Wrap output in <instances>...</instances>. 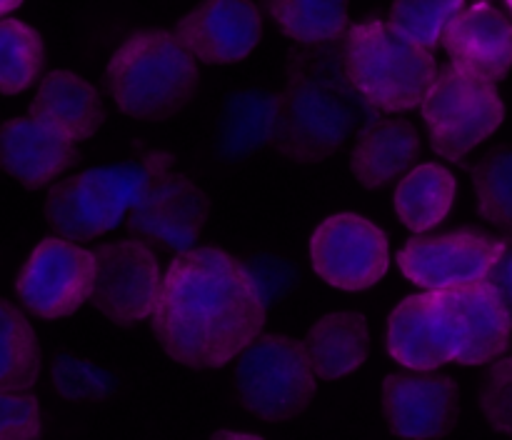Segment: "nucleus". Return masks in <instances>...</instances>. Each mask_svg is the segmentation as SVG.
Listing matches in <instances>:
<instances>
[{
    "label": "nucleus",
    "instance_id": "obj_1",
    "mask_svg": "<svg viewBox=\"0 0 512 440\" xmlns=\"http://www.w3.org/2000/svg\"><path fill=\"white\" fill-rule=\"evenodd\" d=\"M153 335L178 365L213 370L233 363L268 323V295L228 250L195 245L165 268Z\"/></svg>",
    "mask_w": 512,
    "mask_h": 440
},
{
    "label": "nucleus",
    "instance_id": "obj_2",
    "mask_svg": "<svg viewBox=\"0 0 512 440\" xmlns=\"http://www.w3.org/2000/svg\"><path fill=\"white\" fill-rule=\"evenodd\" d=\"M378 118L380 110L348 78L343 38L303 45L290 55L273 148L293 163H323Z\"/></svg>",
    "mask_w": 512,
    "mask_h": 440
},
{
    "label": "nucleus",
    "instance_id": "obj_3",
    "mask_svg": "<svg viewBox=\"0 0 512 440\" xmlns=\"http://www.w3.org/2000/svg\"><path fill=\"white\" fill-rule=\"evenodd\" d=\"M103 83L115 108L145 123H163L193 100L198 60L170 30H140L118 45Z\"/></svg>",
    "mask_w": 512,
    "mask_h": 440
},
{
    "label": "nucleus",
    "instance_id": "obj_4",
    "mask_svg": "<svg viewBox=\"0 0 512 440\" xmlns=\"http://www.w3.org/2000/svg\"><path fill=\"white\" fill-rule=\"evenodd\" d=\"M175 155L153 150L135 160L98 165L55 180L45 198V218L55 235L88 243L118 230L150 185L173 168Z\"/></svg>",
    "mask_w": 512,
    "mask_h": 440
},
{
    "label": "nucleus",
    "instance_id": "obj_5",
    "mask_svg": "<svg viewBox=\"0 0 512 440\" xmlns=\"http://www.w3.org/2000/svg\"><path fill=\"white\" fill-rule=\"evenodd\" d=\"M343 53L348 78L380 113L420 108L438 75L433 50L410 40L388 20L350 25Z\"/></svg>",
    "mask_w": 512,
    "mask_h": 440
},
{
    "label": "nucleus",
    "instance_id": "obj_6",
    "mask_svg": "<svg viewBox=\"0 0 512 440\" xmlns=\"http://www.w3.org/2000/svg\"><path fill=\"white\" fill-rule=\"evenodd\" d=\"M318 375L303 340L285 333H260L235 358V388L248 413L265 423H288L308 410Z\"/></svg>",
    "mask_w": 512,
    "mask_h": 440
},
{
    "label": "nucleus",
    "instance_id": "obj_7",
    "mask_svg": "<svg viewBox=\"0 0 512 440\" xmlns=\"http://www.w3.org/2000/svg\"><path fill=\"white\" fill-rule=\"evenodd\" d=\"M420 115L428 125L435 153L450 163H460L498 133L505 120V103L498 83L450 63L438 68L420 103Z\"/></svg>",
    "mask_w": 512,
    "mask_h": 440
},
{
    "label": "nucleus",
    "instance_id": "obj_8",
    "mask_svg": "<svg viewBox=\"0 0 512 440\" xmlns=\"http://www.w3.org/2000/svg\"><path fill=\"white\" fill-rule=\"evenodd\" d=\"M165 270L150 243L113 240L95 248V285L90 305L120 328L150 320L163 293Z\"/></svg>",
    "mask_w": 512,
    "mask_h": 440
},
{
    "label": "nucleus",
    "instance_id": "obj_9",
    "mask_svg": "<svg viewBox=\"0 0 512 440\" xmlns=\"http://www.w3.org/2000/svg\"><path fill=\"white\" fill-rule=\"evenodd\" d=\"M310 265L330 288L360 293L388 275L390 240L365 215H328L310 235Z\"/></svg>",
    "mask_w": 512,
    "mask_h": 440
},
{
    "label": "nucleus",
    "instance_id": "obj_10",
    "mask_svg": "<svg viewBox=\"0 0 512 440\" xmlns=\"http://www.w3.org/2000/svg\"><path fill=\"white\" fill-rule=\"evenodd\" d=\"M95 285V250L78 240L50 235L28 255L15 280L20 303L43 320H60L90 303Z\"/></svg>",
    "mask_w": 512,
    "mask_h": 440
},
{
    "label": "nucleus",
    "instance_id": "obj_11",
    "mask_svg": "<svg viewBox=\"0 0 512 440\" xmlns=\"http://www.w3.org/2000/svg\"><path fill=\"white\" fill-rule=\"evenodd\" d=\"M500 238L483 230L413 235L398 250V268L420 290H450L488 280L498 258Z\"/></svg>",
    "mask_w": 512,
    "mask_h": 440
},
{
    "label": "nucleus",
    "instance_id": "obj_12",
    "mask_svg": "<svg viewBox=\"0 0 512 440\" xmlns=\"http://www.w3.org/2000/svg\"><path fill=\"white\" fill-rule=\"evenodd\" d=\"M463 345L458 318L438 290L403 298L385 325V348L405 370H440L458 363Z\"/></svg>",
    "mask_w": 512,
    "mask_h": 440
},
{
    "label": "nucleus",
    "instance_id": "obj_13",
    "mask_svg": "<svg viewBox=\"0 0 512 440\" xmlns=\"http://www.w3.org/2000/svg\"><path fill=\"white\" fill-rule=\"evenodd\" d=\"M210 218V198L185 173L160 175L138 205L130 210L128 228L135 238L168 253L195 248Z\"/></svg>",
    "mask_w": 512,
    "mask_h": 440
},
{
    "label": "nucleus",
    "instance_id": "obj_14",
    "mask_svg": "<svg viewBox=\"0 0 512 440\" xmlns=\"http://www.w3.org/2000/svg\"><path fill=\"white\" fill-rule=\"evenodd\" d=\"M383 415L398 438H443L460 420V388L438 370L390 373L383 380Z\"/></svg>",
    "mask_w": 512,
    "mask_h": 440
},
{
    "label": "nucleus",
    "instance_id": "obj_15",
    "mask_svg": "<svg viewBox=\"0 0 512 440\" xmlns=\"http://www.w3.org/2000/svg\"><path fill=\"white\" fill-rule=\"evenodd\" d=\"M198 63L233 65L263 38V15L253 0H203L173 30Z\"/></svg>",
    "mask_w": 512,
    "mask_h": 440
},
{
    "label": "nucleus",
    "instance_id": "obj_16",
    "mask_svg": "<svg viewBox=\"0 0 512 440\" xmlns=\"http://www.w3.org/2000/svg\"><path fill=\"white\" fill-rule=\"evenodd\" d=\"M78 160V143L33 115L10 118L0 125V170L23 188H48Z\"/></svg>",
    "mask_w": 512,
    "mask_h": 440
},
{
    "label": "nucleus",
    "instance_id": "obj_17",
    "mask_svg": "<svg viewBox=\"0 0 512 440\" xmlns=\"http://www.w3.org/2000/svg\"><path fill=\"white\" fill-rule=\"evenodd\" d=\"M443 48L453 65L500 83L512 70V20L488 0H473L445 30Z\"/></svg>",
    "mask_w": 512,
    "mask_h": 440
},
{
    "label": "nucleus",
    "instance_id": "obj_18",
    "mask_svg": "<svg viewBox=\"0 0 512 440\" xmlns=\"http://www.w3.org/2000/svg\"><path fill=\"white\" fill-rule=\"evenodd\" d=\"M463 330V353L458 365H488L505 355L512 338V315L488 280L438 290Z\"/></svg>",
    "mask_w": 512,
    "mask_h": 440
},
{
    "label": "nucleus",
    "instance_id": "obj_19",
    "mask_svg": "<svg viewBox=\"0 0 512 440\" xmlns=\"http://www.w3.org/2000/svg\"><path fill=\"white\" fill-rule=\"evenodd\" d=\"M28 115L43 120L73 143L93 138L105 123L98 88L73 70H50L38 83Z\"/></svg>",
    "mask_w": 512,
    "mask_h": 440
},
{
    "label": "nucleus",
    "instance_id": "obj_20",
    "mask_svg": "<svg viewBox=\"0 0 512 440\" xmlns=\"http://www.w3.org/2000/svg\"><path fill=\"white\" fill-rule=\"evenodd\" d=\"M420 135L410 120L378 118L355 138L350 173L363 188L378 190L403 178L420 158Z\"/></svg>",
    "mask_w": 512,
    "mask_h": 440
},
{
    "label": "nucleus",
    "instance_id": "obj_21",
    "mask_svg": "<svg viewBox=\"0 0 512 440\" xmlns=\"http://www.w3.org/2000/svg\"><path fill=\"white\" fill-rule=\"evenodd\" d=\"M303 343L320 380L348 378L368 360L370 325L363 313L335 310L310 325Z\"/></svg>",
    "mask_w": 512,
    "mask_h": 440
},
{
    "label": "nucleus",
    "instance_id": "obj_22",
    "mask_svg": "<svg viewBox=\"0 0 512 440\" xmlns=\"http://www.w3.org/2000/svg\"><path fill=\"white\" fill-rule=\"evenodd\" d=\"M458 198V180L445 165L418 163L398 180L393 205L410 233H433L448 220Z\"/></svg>",
    "mask_w": 512,
    "mask_h": 440
},
{
    "label": "nucleus",
    "instance_id": "obj_23",
    "mask_svg": "<svg viewBox=\"0 0 512 440\" xmlns=\"http://www.w3.org/2000/svg\"><path fill=\"white\" fill-rule=\"evenodd\" d=\"M280 120V93L268 88L238 90L220 118V150L228 158L243 160L273 148Z\"/></svg>",
    "mask_w": 512,
    "mask_h": 440
},
{
    "label": "nucleus",
    "instance_id": "obj_24",
    "mask_svg": "<svg viewBox=\"0 0 512 440\" xmlns=\"http://www.w3.org/2000/svg\"><path fill=\"white\" fill-rule=\"evenodd\" d=\"M285 38L298 45H323L345 38L350 28L348 0H263Z\"/></svg>",
    "mask_w": 512,
    "mask_h": 440
},
{
    "label": "nucleus",
    "instance_id": "obj_25",
    "mask_svg": "<svg viewBox=\"0 0 512 440\" xmlns=\"http://www.w3.org/2000/svg\"><path fill=\"white\" fill-rule=\"evenodd\" d=\"M38 335L18 305L0 298V390H30L40 378Z\"/></svg>",
    "mask_w": 512,
    "mask_h": 440
},
{
    "label": "nucleus",
    "instance_id": "obj_26",
    "mask_svg": "<svg viewBox=\"0 0 512 440\" xmlns=\"http://www.w3.org/2000/svg\"><path fill=\"white\" fill-rule=\"evenodd\" d=\"M45 45L33 25L0 18V93L18 95L40 78Z\"/></svg>",
    "mask_w": 512,
    "mask_h": 440
},
{
    "label": "nucleus",
    "instance_id": "obj_27",
    "mask_svg": "<svg viewBox=\"0 0 512 440\" xmlns=\"http://www.w3.org/2000/svg\"><path fill=\"white\" fill-rule=\"evenodd\" d=\"M478 215L490 225L512 230V148H495L473 168Z\"/></svg>",
    "mask_w": 512,
    "mask_h": 440
},
{
    "label": "nucleus",
    "instance_id": "obj_28",
    "mask_svg": "<svg viewBox=\"0 0 512 440\" xmlns=\"http://www.w3.org/2000/svg\"><path fill=\"white\" fill-rule=\"evenodd\" d=\"M465 5L468 0H393L388 23L423 48L435 50Z\"/></svg>",
    "mask_w": 512,
    "mask_h": 440
},
{
    "label": "nucleus",
    "instance_id": "obj_29",
    "mask_svg": "<svg viewBox=\"0 0 512 440\" xmlns=\"http://www.w3.org/2000/svg\"><path fill=\"white\" fill-rule=\"evenodd\" d=\"M53 385L63 398L98 400L113 390L108 370L75 355H60L53 363Z\"/></svg>",
    "mask_w": 512,
    "mask_h": 440
},
{
    "label": "nucleus",
    "instance_id": "obj_30",
    "mask_svg": "<svg viewBox=\"0 0 512 440\" xmlns=\"http://www.w3.org/2000/svg\"><path fill=\"white\" fill-rule=\"evenodd\" d=\"M480 410L493 430L512 435V358L493 360L480 388Z\"/></svg>",
    "mask_w": 512,
    "mask_h": 440
},
{
    "label": "nucleus",
    "instance_id": "obj_31",
    "mask_svg": "<svg viewBox=\"0 0 512 440\" xmlns=\"http://www.w3.org/2000/svg\"><path fill=\"white\" fill-rule=\"evenodd\" d=\"M40 433L38 398L30 390H0V440H35Z\"/></svg>",
    "mask_w": 512,
    "mask_h": 440
},
{
    "label": "nucleus",
    "instance_id": "obj_32",
    "mask_svg": "<svg viewBox=\"0 0 512 440\" xmlns=\"http://www.w3.org/2000/svg\"><path fill=\"white\" fill-rule=\"evenodd\" d=\"M488 283L498 290L500 300L512 315V238H500L498 258L488 273Z\"/></svg>",
    "mask_w": 512,
    "mask_h": 440
},
{
    "label": "nucleus",
    "instance_id": "obj_33",
    "mask_svg": "<svg viewBox=\"0 0 512 440\" xmlns=\"http://www.w3.org/2000/svg\"><path fill=\"white\" fill-rule=\"evenodd\" d=\"M215 440H260L258 433H245V430H215Z\"/></svg>",
    "mask_w": 512,
    "mask_h": 440
},
{
    "label": "nucleus",
    "instance_id": "obj_34",
    "mask_svg": "<svg viewBox=\"0 0 512 440\" xmlns=\"http://www.w3.org/2000/svg\"><path fill=\"white\" fill-rule=\"evenodd\" d=\"M20 5H23V0H0V18H8Z\"/></svg>",
    "mask_w": 512,
    "mask_h": 440
},
{
    "label": "nucleus",
    "instance_id": "obj_35",
    "mask_svg": "<svg viewBox=\"0 0 512 440\" xmlns=\"http://www.w3.org/2000/svg\"><path fill=\"white\" fill-rule=\"evenodd\" d=\"M505 5H508V10L512 13V0H505Z\"/></svg>",
    "mask_w": 512,
    "mask_h": 440
}]
</instances>
